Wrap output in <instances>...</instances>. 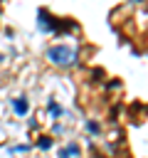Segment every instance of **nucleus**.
<instances>
[{"label":"nucleus","mask_w":148,"mask_h":158,"mask_svg":"<svg viewBox=\"0 0 148 158\" xmlns=\"http://www.w3.org/2000/svg\"><path fill=\"white\" fill-rule=\"evenodd\" d=\"M76 57H79V49L67 44V42H54L49 49H47V59L52 67H59V69H69L76 64Z\"/></svg>","instance_id":"obj_1"},{"label":"nucleus","mask_w":148,"mask_h":158,"mask_svg":"<svg viewBox=\"0 0 148 158\" xmlns=\"http://www.w3.org/2000/svg\"><path fill=\"white\" fill-rule=\"evenodd\" d=\"M10 106H12V111H15L17 116H27V111H30V101H27L25 94L12 96V99H10Z\"/></svg>","instance_id":"obj_2"},{"label":"nucleus","mask_w":148,"mask_h":158,"mask_svg":"<svg viewBox=\"0 0 148 158\" xmlns=\"http://www.w3.org/2000/svg\"><path fill=\"white\" fill-rule=\"evenodd\" d=\"M52 146H54V138H52V136H47V133L37 136V141H35V148H39V151H49Z\"/></svg>","instance_id":"obj_3"},{"label":"nucleus","mask_w":148,"mask_h":158,"mask_svg":"<svg viewBox=\"0 0 148 158\" xmlns=\"http://www.w3.org/2000/svg\"><path fill=\"white\" fill-rule=\"evenodd\" d=\"M47 111L52 118H59L64 114V109H62V104H57V99H47Z\"/></svg>","instance_id":"obj_4"},{"label":"nucleus","mask_w":148,"mask_h":158,"mask_svg":"<svg viewBox=\"0 0 148 158\" xmlns=\"http://www.w3.org/2000/svg\"><path fill=\"white\" fill-rule=\"evenodd\" d=\"M86 131H89L91 136H101V133H104V126H101L96 118H86Z\"/></svg>","instance_id":"obj_5"},{"label":"nucleus","mask_w":148,"mask_h":158,"mask_svg":"<svg viewBox=\"0 0 148 158\" xmlns=\"http://www.w3.org/2000/svg\"><path fill=\"white\" fill-rule=\"evenodd\" d=\"M64 153L67 156H81V148H79V143H67V148H64Z\"/></svg>","instance_id":"obj_6"},{"label":"nucleus","mask_w":148,"mask_h":158,"mask_svg":"<svg viewBox=\"0 0 148 158\" xmlns=\"http://www.w3.org/2000/svg\"><path fill=\"white\" fill-rule=\"evenodd\" d=\"M30 148H32V146H30V143H17V146H12V148H10V151H12V153H27V151H30Z\"/></svg>","instance_id":"obj_7"},{"label":"nucleus","mask_w":148,"mask_h":158,"mask_svg":"<svg viewBox=\"0 0 148 158\" xmlns=\"http://www.w3.org/2000/svg\"><path fill=\"white\" fill-rule=\"evenodd\" d=\"M52 131H54V133H62V131H64V126H59V123H54V126H52Z\"/></svg>","instance_id":"obj_8"}]
</instances>
